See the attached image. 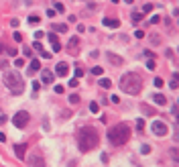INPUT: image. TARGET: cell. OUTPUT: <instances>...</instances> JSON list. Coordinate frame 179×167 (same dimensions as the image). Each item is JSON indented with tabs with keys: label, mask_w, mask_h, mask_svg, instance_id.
Wrapping results in <instances>:
<instances>
[{
	"label": "cell",
	"mask_w": 179,
	"mask_h": 167,
	"mask_svg": "<svg viewBox=\"0 0 179 167\" xmlns=\"http://www.w3.org/2000/svg\"><path fill=\"white\" fill-rule=\"evenodd\" d=\"M98 143H100V137H98V133L92 127L79 128V133H77V145H79V151H83V153L94 151V149L98 147Z\"/></svg>",
	"instance_id": "6da1fadb"
},
{
	"label": "cell",
	"mask_w": 179,
	"mask_h": 167,
	"mask_svg": "<svg viewBox=\"0 0 179 167\" xmlns=\"http://www.w3.org/2000/svg\"><path fill=\"white\" fill-rule=\"evenodd\" d=\"M120 90L126 94H138L140 90H143V78L138 74H134V71H128V74H124L122 78H120Z\"/></svg>",
	"instance_id": "7a4b0ae2"
},
{
	"label": "cell",
	"mask_w": 179,
	"mask_h": 167,
	"mask_svg": "<svg viewBox=\"0 0 179 167\" xmlns=\"http://www.w3.org/2000/svg\"><path fill=\"white\" fill-rule=\"evenodd\" d=\"M128 137H130V130H128L126 124H116V127H112L108 130V141L114 147H122L124 143L128 141Z\"/></svg>",
	"instance_id": "3957f363"
},
{
	"label": "cell",
	"mask_w": 179,
	"mask_h": 167,
	"mask_svg": "<svg viewBox=\"0 0 179 167\" xmlns=\"http://www.w3.org/2000/svg\"><path fill=\"white\" fill-rule=\"evenodd\" d=\"M4 86L16 96L25 92V82H22V75L19 71H6L4 74Z\"/></svg>",
	"instance_id": "277c9868"
},
{
	"label": "cell",
	"mask_w": 179,
	"mask_h": 167,
	"mask_svg": "<svg viewBox=\"0 0 179 167\" xmlns=\"http://www.w3.org/2000/svg\"><path fill=\"white\" fill-rule=\"evenodd\" d=\"M29 118H31V116H29V112H25V110H21V112H16L14 114V118H12V124L16 128H25L29 124Z\"/></svg>",
	"instance_id": "5b68a950"
},
{
	"label": "cell",
	"mask_w": 179,
	"mask_h": 167,
	"mask_svg": "<svg viewBox=\"0 0 179 167\" xmlns=\"http://www.w3.org/2000/svg\"><path fill=\"white\" fill-rule=\"evenodd\" d=\"M151 128H153V133L157 134V137H165L167 134V124L165 122H161V120H153V124H151Z\"/></svg>",
	"instance_id": "8992f818"
},
{
	"label": "cell",
	"mask_w": 179,
	"mask_h": 167,
	"mask_svg": "<svg viewBox=\"0 0 179 167\" xmlns=\"http://www.w3.org/2000/svg\"><path fill=\"white\" fill-rule=\"evenodd\" d=\"M29 167H45V159H43V155L33 153L31 157H29Z\"/></svg>",
	"instance_id": "52a82bcc"
},
{
	"label": "cell",
	"mask_w": 179,
	"mask_h": 167,
	"mask_svg": "<svg viewBox=\"0 0 179 167\" xmlns=\"http://www.w3.org/2000/svg\"><path fill=\"white\" fill-rule=\"evenodd\" d=\"M41 82H45V84L55 82V74H53L51 69H43V71H41Z\"/></svg>",
	"instance_id": "ba28073f"
},
{
	"label": "cell",
	"mask_w": 179,
	"mask_h": 167,
	"mask_svg": "<svg viewBox=\"0 0 179 167\" xmlns=\"http://www.w3.org/2000/svg\"><path fill=\"white\" fill-rule=\"evenodd\" d=\"M47 37H49V41H51V47H53V51H61V43H59V39H57V35H53V33H47Z\"/></svg>",
	"instance_id": "9c48e42d"
},
{
	"label": "cell",
	"mask_w": 179,
	"mask_h": 167,
	"mask_svg": "<svg viewBox=\"0 0 179 167\" xmlns=\"http://www.w3.org/2000/svg\"><path fill=\"white\" fill-rule=\"evenodd\" d=\"M67 71H69V67H67V63H57L55 65V74L59 75V78H65V75H67Z\"/></svg>",
	"instance_id": "30bf717a"
},
{
	"label": "cell",
	"mask_w": 179,
	"mask_h": 167,
	"mask_svg": "<svg viewBox=\"0 0 179 167\" xmlns=\"http://www.w3.org/2000/svg\"><path fill=\"white\" fill-rule=\"evenodd\" d=\"M106 59L110 61L112 65H122V63H124V61H122V57H120V55H114V53H110V51L106 53Z\"/></svg>",
	"instance_id": "8fae6325"
},
{
	"label": "cell",
	"mask_w": 179,
	"mask_h": 167,
	"mask_svg": "<svg viewBox=\"0 0 179 167\" xmlns=\"http://www.w3.org/2000/svg\"><path fill=\"white\" fill-rule=\"evenodd\" d=\"M102 25L104 27H110V29H118L120 27V20L118 19H102Z\"/></svg>",
	"instance_id": "7c38bea8"
},
{
	"label": "cell",
	"mask_w": 179,
	"mask_h": 167,
	"mask_svg": "<svg viewBox=\"0 0 179 167\" xmlns=\"http://www.w3.org/2000/svg\"><path fill=\"white\" fill-rule=\"evenodd\" d=\"M14 153H16V157H19V159H25V153H27V145H16V147H14Z\"/></svg>",
	"instance_id": "4fadbf2b"
},
{
	"label": "cell",
	"mask_w": 179,
	"mask_h": 167,
	"mask_svg": "<svg viewBox=\"0 0 179 167\" xmlns=\"http://www.w3.org/2000/svg\"><path fill=\"white\" fill-rule=\"evenodd\" d=\"M153 102L159 104V106H165V104H167V98L163 96V94H155V96H153Z\"/></svg>",
	"instance_id": "5bb4252c"
},
{
	"label": "cell",
	"mask_w": 179,
	"mask_h": 167,
	"mask_svg": "<svg viewBox=\"0 0 179 167\" xmlns=\"http://www.w3.org/2000/svg\"><path fill=\"white\" fill-rule=\"evenodd\" d=\"M39 65H41V63H39V59H33V61H31V67H29V74L33 75L35 71L39 69Z\"/></svg>",
	"instance_id": "9a60e30c"
},
{
	"label": "cell",
	"mask_w": 179,
	"mask_h": 167,
	"mask_svg": "<svg viewBox=\"0 0 179 167\" xmlns=\"http://www.w3.org/2000/svg\"><path fill=\"white\" fill-rule=\"evenodd\" d=\"M98 84H100V86H102V88H104V90H108V88H110V86H112V82H110V80H108V78H102V80L98 82Z\"/></svg>",
	"instance_id": "2e32d148"
},
{
	"label": "cell",
	"mask_w": 179,
	"mask_h": 167,
	"mask_svg": "<svg viewBox=\"0 0 179 167\" xmlns=\"http://www.w3.org/2000/svg\"><path fill=\"white\" fill-rule=\"evenodd\" d=\"M98 110H100L98 102H90V112H92V114H98Z\"/></svg>",
	"instance_id": "e0dca14e"
},
{
	"label": "cell",
	"mask_w": 179,
	"mask_h": 167,
	"mask_svg": "<svg viewBox=\"0 0 179 167\" xmlns=\"http://www.w3.org/2000/svg\"><path fill=\"white\" fill-rule=\"evenodd\" d=\"M77 43H79V39H77V37H73V39H69V49H73V47H77Z\"/></svg>",
	"instance_id": "ac0fdd59"
},
{
	"label": "cell",
	"mask_w": 179,
	"mask_h": 167,
	"mask_svg": "<svg viewBox=\"0 0 179 167\" xmlns=\"http://www.w3.org/2000/svg\"><path fill=\"white\" fill-rule=\"evenodd\" d=\"M39 19H41V16H37V14H31V16H29V23H31V25H37V23H39Z\"/></svg>",
	"instance_id": "d6986e66"
},
{
	"label": "cell",
	"mask_w": 179,
	"mask_h": 167,
	"mask_svg": "<svg viewBox=\"0 0 179 167\" xmlns=\"http://www.w3.org/2000/svg\"><path fill=\"white\" fill-rule=\"evenodd\" d=\"M55 31H59V33H67V25H55Z\"/></svg>",
	"instance_id": "ffe728a7"
},
{
	"label": "cell",
	"mask_w": 179,
	"mask_h": 167,
	"mask_svg": "<svg viewBox=\"0 0 179 167\" xmlns=\"http://www.w3.org/2000/svg\"><path fill=\"white\" fill-rule=\"evenodd\" d=\"M177 86H179V84H177V74H173V78H171V88H173V90H177Z\"/></svg>",
	"instance_id": "44dd1931"
},
{
	"label": "cell",
	"mask_w": 179,
	"mask_h": 167,
	"mask_svg": "<svg viewBox=\"0 0 179 167\" xmlns=\"http://www.w3.org/2000/svg\"><path fill=\"white\" fill-rule=\"evenodd\" d=\"M69 102H71V104H77V102H79V96H77V94H71V96H69Z\"/></svg>",
	"instance_id": "7402d4cb"
},
{
	"label": "cell",
	"mask_w": 179,
	"mask_h": 167,
	"mask_svg": "<svg viewBox=\"0 0 179 167\" xmlns=\"http://www.w3.org/2000/svg\"><path fill=\"white\" fill-rule=\"evenodd\" d=\"M92 74H94V75H102V67H100V65L92 67Z\"/></svg>",
	"instance_id": "603a6c76"
},
{
	"label": "cell",
	"mask_w": 179,
	"mask_h": 167,
	"mask_svg": "<svg viewBox=\"0 0 179 167\" xmlns=\"http://www.w3.org/2000/svg\"><path fill=\"white\" fill-rule=\"evenodd\" d=\"M6 53L10 55V57H16V49H14V47H6Z\"/></svg>",
	"instance_id": "cb8c5ba5"
},
{
	"label": "cell",
	"mask_w": 179,
	"mask_h": 167,
	"mask_svg": "<svg viewBox=\"0 0 179 167\" xmlns=\"http://www.w3.org/2000/svg\"><path fill=\"white\" fill-rule=\"evenodd\" d=\"M140 19H143V14L140 12H132V23H138Z\"/></svg>",
	"instance_id": "d4e9b609"
},
{
	"label": "cell",
	"mask_w": 179,
	"mask_h": 167,
	"mask_svg": "<svg viewBox=\"0 0 179 167\" xmlns=\"http://www.w3.org/2000/svg\"><path fill=\"white\" fill-rule=\"evenodd\" d=\"M140 153H143V155H149V153H151V147H149V145H143V147H140Z\"/></svg>",
	"instance_id": "484cf974"
},
{
	"label": "cell",
	"mask_w": 179,
	"mask_h": 167,
	"mask_svg": "<svg viewBox=\"0 0 179 167\" xmlns=\"http://www.w3.org/2000/svg\"><path fill=\"white\" fill-rule=\"evenodd\" d=\"M147 67H149V69H155V67H157L155 65V57H151V59L147 61Z\"/></svg>",
	"instance_id": "4316f807"
},
{
	"label": "cell",
	"mask_w": 179,
	"mask_h": 167,
	"mask_svg": "<svg viewBox=\"0 0 179 167\" xmlns=\"http://www.w3.org/2000/svg\"><path fill=\"white\" fill-rule=\"evenodd\" d=\"M137 128H138V130L145 128V120H143V118H138V120H137Z\"/></svg>",
	"instance_id": "83f0119b"
},
{
	"label": "cell",
	"mask_w": 179,
	"mask_h": 167,
	"mask_svg": "<svg viewBox=\"0 0 179 167\" xmlns=\"http://www.w3.org/2000/svg\"><path fill=\"white\" fill-rule=\"evenodd\" d=\"M55 10H57V12H63V10H65V6H63L61 2H55Z\"/></svg>",
	"instance_id": "f1b7e54d"
},
{
	"label": "cell",
	"mask_w": 179,
	"mask_h": 167,
	"mask_svg": "<svg viewBox=\"0 0 179 167\" xmlns=\"http://www.w3.org/2000/svg\"><path fill=\"white\" fill-rule=\"evenodd\" d=\"M140 108H143V112H147V114H155V110H151V108L147 106V104H143Z\"/></svg>",
	"instance_id": "f546056e"
},
{
	"label": "cell",
	"mask_w": 179,
	"mask_h": 167,
	"mask_svg": "<svg viewBox=\"0 0 179 167\" xmlns=\"http://www.w3.org/2000/svg\"><path fill=\"white\" fill-rule=\"evenodd\" d=\"M33 49H37V51H43V45L39 43V41H35V43H33Z\"/></svg>",
	"instance_id": "4dcf8cb0"
},
{
	"label": "cell",
	"mask_w": 179,
	"mask_h": 167,
	"mask_svg": "<svg viewBox=\"0 0 179 167\" xmlns=\"http://www.w3.org/2000/svg\"><path fill=\"white\" fill-rule=\"evenodd\" d=\"M43 37H45V33H43V31H37V33H35V39H37V41H41Z\"/></svg>",
	"instance_id": "1f68e13d"
},
{
	"label": "cell",
	"mask_w": 179,
	"mask_h": 167,
	"mask_svg": "<svg viewBox=\"0 0 179 167\" xmlns=\"http://www.w3.org/2000/svg\"><path fill=\"white\" fill-rule=\"evenodd\" d=\"M163 84H165V82L161 80V78H155V86L157 88H163Z\"/></svg>",
	"instance_id": "d6a6232c"
},
{
	"label": "cell",
	"mask_w": 179,
	"mask_h": 167,
	"mask_svg": "<svg viewBox=\"0 0 179 167\" xmlns=\"http://www.w3.org/2000/svg\"><path fill=\"white\" fill-rule=\"evenodd\" d=\"M12 37H14V41H16V43H21V41H22V35H21V33H14Z\"/></svg>",
	"instance_id": "836d02e7"
},
{
	"label": "cell",
	"mask_w": 179,
	"mask_h": 167,
	"mask_svg": "<svg viewBox=\"0 0 179 167\" xmlns=\"http://www.w3.org/2000/svg\"><path fill=\"white\" fill-rule=\"evenodd\" d=\"M67 84H69V86H71V88H76L77 84H79V82H77V78H73V80H71V82H67Z\"/></svg>",
	"instance_id": "e575fe53"
},
{
	"label": "cell",
	"mask_w": 179,
	"mask_h": 167,
	"mask_svg": "<svg viewBox=\"0 0 179 167\" xmlns=\"http://www.w3.org/2000/svg\"><path fill=\"white\" fill-rule=\"evenodd\" d=\"M14 65H16V67H22V65H25V61H22V59H14Z\"/></svg>",
	"instance_id": "d590c367"
},
{
	"label": "cell",
	"mask_w": 179,
	"mask_h": 167,
	"mask_svg": "<svg viewBox=\"0 0 179 167\" xmlns=\"http://www.w3.org/2000/svg\"><path fill=\"white\" fill-rule=\"evenodd\" d=\"M143 10H145V12H151V10H153V4H145V6H143Z\"/></svg>",
	"instance_id": "8d00e7d4"
},
{
	"label": "cell",
	"mask_w": 179,
	"mask_h": 167,
	"mask_svg": "<svg viewBox=\"0 0 179 167\" xmlns=\"http://www.w3.org/2000/svg\"><path fill=\"white\" fill-rule=\"evenodd\" d=\"M151 43H155V45H159V43H161V39H159L157 35H155V37H151Z\"/></svg>",
	"instance_id": "74e56055"
},
{
	"label": "cell",
	"mask_w": 179,
	"mask_h": 167,
	"mask_svg": "<svg viewBox=\"0 0 179 167\" xmlns=\"http://www.w3.org/2000/svg\"><path fill=\"white\" fill-rule=\"evenodd\" d=\"M134 37H137V39H143V37H145V33H143V31H137V33H134Z\"/></svg>",
	"instance_id": "f35d334b"
},
{
	"label": "cell",
	"mask_w": 179,
	"mask_h": 167,
	"mask_svg": "<svg viewBox=\"0 0 179 167\" xmlns=\"http://www.w3.org/2000/svg\"><path fill=\"white\" fill-rule=\"evenodd\" d=\"M22 53L27 55V57H31V55H33V51H31V49H22Z\"/></svg>",
	"instance_id": "ab89813d"
},
{
	"label": "cell",
	"mask_w": 179,
	"mask_h": 167,
	"mask_svg": "<svg viewBox=\"0 0 179 167\" xmlns=\"http://www.w3.org/2000/svg\"><path fill=\"white\" fill-rule=\"evenodd\" d=\"M171 112H173V116H177V104H173L171 106Z\"/></svg>",
	"instance_id": "60d3db41"
},
{
	"label": "cell",
	"mask_w": 179,
	"mask_h": 167,
	"mask_svg": "<svg viewBox=\"0 0 179 167\" xmlns=\"http://www.w3.org/2000/svg\"><path fill=\"white\" fill-rule=\"evenodd\" d=\"M39 53H41L43 57H45V59H49V57H51V53H47V51H39Z\"/></svg>",
	"instance_id": "b9f144b4"
},
{
	"label": "cell",
	"mask_w": 179,
	"mask_h": 167,
	"mask_svg": "<svg viewBox=\"0 0 179 167\" xmlns=\"http://www.w3.org/2000/svg\"><path fill=\"white\" fill-rule=\"evenodd\" d=\"M110 100L114 102V104H118V102H120V98H118V96H110Z\"/></svg>",
	"instance_id": "7bdbcfd3"
},
{
	"label": "cell",
	"mask_w": 179,
	"mask_h": 167,
	"mask_svg": "<svg viewBox=\"0 0 179 167\" xmlns=\"http://www.w3.org/2000/svg\"><path fill=\"white\" fill-rule=\"evenodd\" d=\"M4 141H6V134H4V133H0V143H4Z\"/></svg>",
	"instance_id": "ee69618b"
},
{
	"label": "cell",
	"mask_w": 179,
	"mask_h": 167,
	"mask_svg": "<svg viewBox=\"0 0 179 167\" xmlns=\"http://www.w3.org/2000/svg\"><path fill=\"white\" fill-rule=\"evenodd\" d=\"M2 122H4V116H2V114H0V124H2Z\"/></svg>",
	"instance_id": "f6af8a7d"
},
{
	"label": "cell",
	"mask_w": 179,
	"mask_h": 167,
	"mask_svg": "<svg viewBox=\"0 0 179 167\" xmlns=\"http://www.w3.org/2000/svg\"><path fill=\"white\" fill-rule=\"evenodd\" d=\"M124 2H128V4H132V2H134V0H124Z\"/></svg>",
	"instance_id": "bcb514c9"
},
{
	"label": "cell",
	"mask_w": 179,
	"mask_h": 167,
	"mask_svg": "<svg viewBox=\"0 0 179 167\" xmlns=\"http://www.w3.org/2000/svg\"><path fill=\"white\" fill-rule=\"evenodd\" d=\"M112 2H120V0H112Z\"/></svg>",
	"instance_id": "7dc6e473"
}]
</instances>
